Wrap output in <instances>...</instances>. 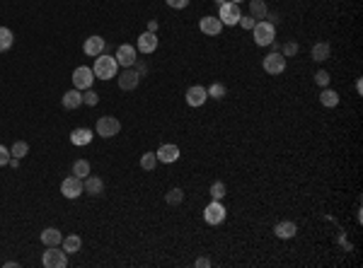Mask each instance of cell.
Here are the masks:
<instances>
[{"label": "cell", "mask_w": 363, "mask_h": 268, "mask_svg": "<svg viewBox=\"0 0 363 268\" xmlns=\"http://www.w3.org/2000/svg\"><path fill=\"white\" fill-rule=\"evenodd\" d=\"M116 68H119V63H116L114 56L99 54L97 58H95L92 73H95V78H99V80H112V78H116Z\"/></svg>", "instance_id": "cell-1"}, {"label": "cell", "mask_w": 363, "mask_h": 268, "mask_svg": "<svg viewBox=\"0 0 363 268\" xmlns=\"http://www.w3.org/2000/svg\"><path fill=\"white\" fill-rule=\"evenodd\" d=\"M252 32H254V44L257 46H269V44H274L276 41V27L271 25V22H257L254 27H252Z\"/></svg>", "instance_id": "cell-2"}, {"label": "cell", "mask_w": 363, "mask_h": 268, "mask_svg": "<svg viewBox=\"0 0 363 268\" xmlns=\"http://www.w3.org/2000/svg\"><path fill=\"white\" fill-rule=\"evenodd\" d=\"M44 268H66L68 266V254L58 246H46V251L42 256Z\"/></svg>", "instance_id": "cell-3"}, {"label": "cell", "mask_w": 363, "mask_h": 268, "mask_svg": "<svg viewBox=\"0 0 363 268\" xmlns=\"http://www.w3.org/2000/svg\"><path fill=\"white\" fill-rule=\"evenodd\" d=\"M242 13H240V5L238 3H230V0H225L223 5H221V10H218V20L223 22V25H238Z\"/></svg>", "instance_id": "cell-4"}, {"label": "cell", "mask_w": 363, "mask_h": 268, "mask_svg": "<svg viewBox=\"0 0 363 268\" xmlns=\"http://www.w3.org/2000/svg\"><path fill=\"white\" fill-rule=\"evenodd\" d=\"M92 82H95V73H92V68L87 66H80L73 70V85H75V90H90L92 87Z\"/></svg>", "instance_id": "cell-5"}, {"label": "cell", "mask_w": 363, "mask_h": 268, "mask_svg": "<svg viewBox=\"0 0 363 268\" xmlns=\"http://www.w3.org/2000/svg\"><path fill=\"white\" fill-rule=\"evenodd\" d=\"M121 131V123L116 116H102L97 119V135L99 138H114V135H119Z\"/></svg>", "instance_id": "cell-6"}, {"label": "cell", "mask_w": 363, "mask_h": 268, "mask_svg": "<svg viewBox=\"0 0 363 268\" xmlns=\"http://www.w3.org/2000/svg\"><path fill=\"white\" fill-rule=\"evenodd\" d=\"M204 220L209 225H221L225 220V205L221 201H211L206 208H204Z\"/></svg>", "instance_id": "cell-7"}, {"label": "cell", "mask_w": 363, "mask_h": 268, "mask_svg": "<svg viewBox=\"0 0 363 268\" xmlns=\"http://www.w3.org/2000/svg\"><path fill=\"white\" fill-rule=\"evenodd\" d=\"M262 66L269 75H281L283 70H286V58L279 54V51H274V54L264 56V61H262Z\"/></svg>", "instance_id": "cell-8"}, {"label": "cell", "mask_w": 363, "mask_h": 268, "mask_svg": "<svg viewBox=\"0 0 363 268\" xmlns=\"http://www.w3.org/2000/svg\"><path fill=\"white\" fill-rule=\"evenodd\" d=\"M83 179H78V176H66L63 181H61V193L66 196V198H78L80 193H83Z\"/></svg>", "instance_id": "cell-9"}, {"label": "cell", "mask_w": 363, "mask_h": 268, "mask_svg": "<svg viewBox=\"0 0 363 268\" xmlns=\"http://www.w3.org/2000/svg\"><path fill=\"white\" fill-rule=\"evenodd\" d=\"M116 80H119V87L124 90V92H131V90H136L140 82V75L133 70V68H124L119 75H116Z\"/></svg>", "instance_id": "cell-10"}, {"label": "cell", "mask_w": 363, "mask_h": 268, "mask_svg": "<svg viewBox=\"0 0 363 268\" xmlns=\"http://www.w3.org/2000/svg\"><path fill=\"white\" fill-rule=\"evenodd\" d=\"M116 63L121 68H133V63L138 61L136 58V46H131V44H121L119 49H116Z\"/></svg>", "instance_id": "cell-11"}, {"label": "cell", "mask_w": 363, "mask_h": 268, "mask_svg": "<svg viewBox=\"0 0 363 268\" xmlns=\"http://www.w3.org/2000/svg\"><path fill=\"white\" fill-rule=\"evenodd\" d=\"M199 29H201L204 34H209V37H218L221 29H223V22H221L218 17H213V15H206V17L199 20Z\"/></svg>", "instance_id": "cell-12"}, {"label": "cell", "mask_w": 363, "mask_h": 268, "mask_svg": "<svg viewBox=\"0 0 363 268\" xmlns=\"http://www.w3.org/2000/svg\"><path fill=\"white\" fill-rule=\"evenodd\" d=\"M157 162H162V164H172V162L179 160V148L174 145V143H165V145H160L157 148Z\"/></svg>", "instance_id": "cell-13"}, {"label": "cell", "mask_w": 363, "mask_h": 268, "mask_svg": "<svg viewBox=\"0 0 363 268\" xmlns=\"http://www.w3.org/2000/svg\"><path fill=\"white\" fill-rule=\"evenodd\" d=\"M104 49H107V41L102 39V37H87L85 39V44H83V51L87 56H92V58H97L99 54H104Z\"/></svg>", "instance_id": "cell-14"}, {"label": "cell", "mask_w": 363, "mask_h": 268, "mask_svg": "<svg viewBox=\"0 0 363 268\" xmlns=\"http://www.w3.org/2000/svg\"><path fill=\"white\" fill-rule=\"evenodd\" d=\"M206 99H209V92H206V87H201V85H194V87L187 90V104H189V107H204Z\"/></svg>", "instance_id": "cell-15"}, {"label": "cell", "mask_w": 363, "mask_h": 268, "mask_svg": "<svg viewBox=\"0 0 363 268\" xmlns=\"http://www.w3.org/2000/svg\"><path fill=\"white\" fill-rule=\"evenodd\" d=\"M274 234L279 237V239H293L295 234H298V225L291 222V220H281L274 225Z\"/></svg>", "instance_id": "cell-16"}, {"label": "cell", "mask_w": 363, "mask_h": 268, "mask_svg": "<svg viewBox=\"0 0 363 268\" xmlns=\"http://www.w3.org/2000/svg\"><path fill=\"white\" fill-rule=\"evenodd\" d=\"M83 188H85V193H90V196H95V198L104 196V181H102L99 176H85Z\"/></svg>", "instance_id": "cell-17"}, {"label": "cell", "mask_w": 363, "mask_h": 268, "mask_svg": "<svg viewBox=\"0 0 363 268\" xmlns=\"http://www.w3.org/2000/svg\"><path fill=\"white\" fill-rule=\"evenodd\" d=\"M157 49V37L153 32H143L138 37V54H153Z\"/></svg>", "instance_id": "cell-18"}, {"label": "cell", "mask_w": 363, "mask_h": 268, "mask_svg": "<svg viewBox=\"0 0 363 268\" xmlns=\"http://www.w3.org/2000/svg\"><path fill=\"white\" fill-rule=\"evenodd\" d=\"M42 244L44 246H61V241H63V234H61V229L56 227H46L42 232Z\"/></svg>", "instance_id": "cell-19"}, {"label": "cell", "mask_w": 363, "mask_h": 268, "mask_svg": "<svg viewBox=\"0 0 363 268\" xmlns=\"http://www.w3.org/2000/svg\"><path fill=\"white\" fill-rule=\"evenodd\" d=\"M61 104H63V109H78L80 104H83V92L73 87V90H68V92L63 94Z\"/></svg>", "instance_id": "cell-20"}, {"label": "cell", "mask_w": 363, "mask_h": 268, "mask_svg": "<svg viewBox=\"0 0 363 268\" xmlns=\"http://www.w3.org/2000/svg\"><path fill=\"white\" fill-rule=\"evenodd\" d=\"M70 143L73 145H90L92 143V131L90 128H75L70 133Z\"/></svg>", "instance_id": "cell-21"}, {"label": "cell", "mask_w": 363, "mask_h": 268, "mask_svg": "<svg viewBox=\"0 0 363 268\" xmlns=\"http://www.w3.org/2000/svg\"><path fill=\"white\" fill-rule=\"evenodd\" d=\"M80 246H83V239H80L78 234H68V237H63V241H61V249H63L66 254H78Z\"/></svg>", "instance_id": "cell-22"}, {"label": "cell", "mask_w": 363, "mask_h": 268, "mask_svg": "<svg viewBox=\"0 0 363 268\" xmlns=\"http://www.w3.org/2000/svg\"><path fill=\"white\" fill-rule=\"evenodd\" d=\"M329 56H332V46H329L327 41H317V44L312 46V61L322 63V61H327Z\"/></svg>", "instance_id": "cell-23"}, {"label": "cell", "mask_w": 363, "mask_h": 268, "mask_svg": "<svg viewBox=\"0 0 363 268\" xmlns=\"http://www.w3.org/2000/svg\"><path fill=\"white\" fill-rule=\"evenodd\" d=\"M250 15L254 20H266V15H269V8H266L264 0H250Z\"/></svg>", "instance_id": "cell-24"}, {"label": "cell", "mask_w": 363, "mask_h": 268, "mask_svg": "<svg viewBox=\"0 0 363 268\" xmlns=\"http://www.w3.org/2000/svg\"><path fill=\"white\" fill-rule=\"evenodd\" d=\"M320 102H322V107H336V104H339V94L334 92V90H327V87H324V90H322L320 92Z\"/></svg>", "instance_id": "cell-25"}, {"label": "cell", "mask_w": 363, "mask_h": 268, "mask_svg": "<svg viewBox=\"0 0 363 268\" xmlns=\"http://www.w3.org/2000/svg\"><path fill=\"white\" fill-rule=\"evenodd\" d=\"M13 41H15L13 32H10L8 27H0V54H3V51H8V49L13 46Z\"/></svg>", "instance_id": "cell-26"}, {"label": "cell", "mask_w": 363, "mask_h": 268, "mask_svg": "<svg viewBox=\"0 0 363 268\" xmlns=\"http://www.w3.org/2000/svg\"><path fill=\"white\" fill-rule=\"evenodd\" d=\"M225 193H228V186L223 181H213L211 184V201H223Z\"/></svg>", "instance_id": "cell-27"}, {"label": "cell", "mask_w": 363, "mask_h": 268, "mask_svg": "<svg viewBox=\"0 0 363 268\" xmlns=\"http://www.w3.org/2000/svg\"><path fill=\"white\" fill-rule=\"evenodd\" d=\"M73 174L78 176V179L90 176V162H87V160H75V162H73Z\"/></svg>", "instance_id": "cell-28"}, {"label": "cell", "mask_w": 363, "mask_h": 268, "mask_svg": "<svg viewBox=\"0 0 363 268\" xmlns=\"http://www.w3.org/2000/svg\"><path fill=\"white\" fill-rule=\"evenodd\" d=\"M155 164H157V155H155V152H143V155H140V169L153 172Z\"/></svg>", "instance_id": "cell-29"}, {"label": "cell", "mask_w": 363, "mask_h": 268, "mask_svg": "<svg viewBox=\"0 0 363 268\" xmlns=\"http://www.w3.org/2000/svg\"><path fill=\"white\" fill-rule=\"evenodd\" d=\"M206 92H209V97H213V99H223L225 94H228V87H225L223 82H213Z\"/></svg>", "instance_id": "cell-30"}, {"label": "cell", "mask_w": 363, "mask_h": 268, "mask_svg": "<svg viewBox=\"0 0 363 268\" xmlns=\"http://www.w3.org/2000/svg\"><path fill=\"white\" fill-rule=\"evenodd\" d=\"M165 201H167L169 205H179V203L184 201V191H182V188H169Z\"/></svg>", "instance_id": "cell-31"}, {"label": "cell", "mask_w": 363, "mask_h": 268, "mask_svg": "<svg viewBox=\"0 0 363 268\" xmlns=\"http://www.w3.org/2000/svg\"><path fill=\"white\" fill-rule=\"evenodd\" d=\"M27 152H29V145L25 143V140H17V143L13 145V150H10V155H13V157H17V160H22Z\"/></svg>", "instance_id": "cell-32"}, {"label": "cell", "mask_w": 363, "mask_h": 268, "mask_svg": "<svg viewBox=\"0 0 363 268\" xmlns=\"http://www.w3.org/2000/svg\"><path fill=\"white\" fill-rule=\"evenodd\" d=\"M97 102H99L97 92H92V90H85L83 92V104H87V107H97Z\"/></svg>", "instance_id": "cell-33"}, {"label": "cell", "mask_w": 363, "mask_h": 268, "mask_svg": "<svg viewBox=\"0 0 363 268\" xmlns=\"http://www.w3.org/2000/svg\"><path fill=\"white\" fill-rule=\"evenodd\" d=\"M298 54V44L295 41H288V44H283V49H281V56L283 58H291V56Z\"/></svg>", "instance_id": "cell-34"}, {"label": "cell", "mask_w": 363, "mask_h": 268, "mask_svg": "<svg viewBox=\"0 0 363 268\" xmlns=\"http://www.w3.org/2000/svg\"><path fill=\"white\" fill-rule=\"evenodd\" d=\"M329 80H332V78H329V73H327V70H317V73H315V82H317L320 87H327V85H329Z\"/></svg>", "instance_id": "cell-35"}, {"label": "cell", "mask_w": 363, "mask_h": 268, "mask_svg": "<svg viewBox=\"0 0 363 268\" xmlns=\"http://www.w3.org/2000/svg\"><path fill=\"white\" fill-rule=\"evenodd\" d=\"M10 150L5 148V145H0V167H5V164H10Z\"/></svg>", "instance_id": "cell-36"}, {"label": "cell", "mask_w": 363, "mask_h": 268, "mask_svg": "<svg viewBox=\"0 0 363 268\" xmlns=\"http://www.w3.org/2000/svg\"><path fill=\"white\" fill-rule=\"evenodd\" d=\"M238 25H240L242 29H252L254 25H257V20H254L252 15H250V17H240V22H238Z\"/></svg>", "instance_id": "cell-37"}, {"label": "cell", "mask_w": 363, "mask_h": 268, "mask_svg": "<svg viewBox=\"0 0 363 268\" xmlns=\"http://www.w3.org/2000/svg\"><path fill=\"white\" fill-rule=\"evenodd\" d=\"M169 8H174V10H182V8H187L189 5V0H165Z\"/></svg>", "instance_id": "cell-38"}, {"label": "cell", "mask_w": 363, "mask_h": 268, "mask_svg": "<svg viewBox=\"0 0 363 268\" xmlns=\"http://www.w3.org/2000/svg\"><path fill=\"white\" fill-rule=\"evenodd\" d=\"M133 66H136V73H138L140 78H143V75H145V73H148V66H145V63H143V61H136V63H133Z\"/></svg>", "instance_id": "cell-39"}, {"label": "cell", "mask_w": 363, "mask_h": 268, "mask_svg": "<svg viewBox=\"0 0 363 268\" xmlns=\"http://www.w3.org/2000/svg\"><path fill=\"white\" fill-rule=\"evenodd\" d=\"M196 268H211V258H206V256H201V258H196Z\"/></svg>", "instance_id": "cell-40"}, {"label": "cell", "mask_w": 363, "mask_h": 268, "mask_svg": "<svg viewBox=\"0 0 363 268\" xmlns=\"http://www.w3.org/2000/svg\"><path fill=\"white\" fill-rule=\"evenodd\" d=\"M266 17L271 20V25H274V27H276V25H279V22H281V17H279V15H276V13H274V15H266Z\"/></svg>", "instance_id": "cell-41"}, {"label": "cell", "mask_w": 363, "mask_h": 268, "mask_svg": "<svg viewBox=\"0 0 363 268\" xmlns=\"http://www.w3.org/2000/svg\"><path fill=\"white\" fill-rule=\"evenodd\" d=\"M148 32H157V22H155V20H150V22H148Z\"/></svg>", "instance_id": "cell-42"}, {"label": "cell", "mask_w": 363, "mask_h": 268, "mask_svg": "<svg viewBox=\"0 0 363 268\" xmlns=\"http://www.w3.org/2000/svg\"><path fill=\"white\" fill-rule=\"evenodd\" d=\"M10 167H20V160H17V157H10Z\"/></svg>", "instance_id": "cell-43"}, {"label": "cell", "mask_w": 363, "mask_h": 268, "mask_svg": "<svg viewBox=\"0 0 363 268\" xmlns=\"http://www.w3.org/2000/svg\"><path fill=\"white\" fill-rule=\"evenodd\" d=\"M213 3H218V5H223V3H225V0H213Z\"/></svg>", "instance_id": "cell-44"}, {"label": "cell", "mask_w": 363, "mask_h": 268, "mask_svg": "<svg viewBox=\"0 0 363 268\" xmlns=\"http://www.w3.org/2000/svg\"><path fill=\"white\" fill-rule=\"evenodd\" d=\"M230 3H238V5H240V3H242V0H230Z\"/></svg>", "instance_id": "cell-45"}]
</instances>
